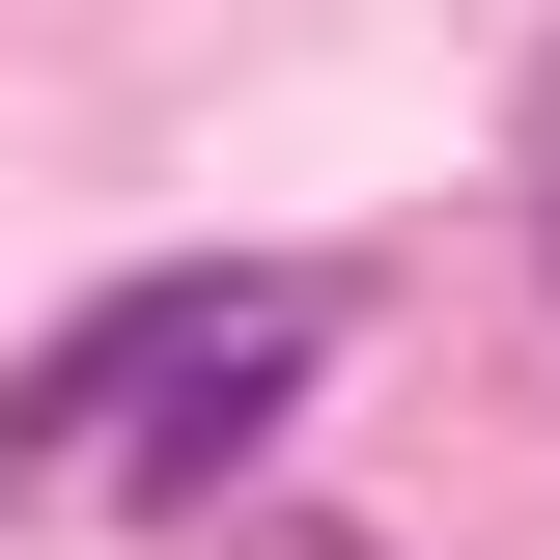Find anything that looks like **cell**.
I'll use <instances>...</instances> for the list:
<instances>
[{"label":"cell","mask_w":560,"mask_h":560,"mask_svg":"<svg viewBox=\"0 0 560 560\" xmlns=\"http://www.w3.org/2000/svg\"><path fill=\"white\" fill-rule=\"evenodd\" d=\"M308 364H337L308 280H140V308H84V337L0 393V504H84V477L113 504H224Z\"/></svg>","instance_id":"6da1fadb"},{"label":"cell","mask_w":560,"mask_h":560,"mask_svg":"<svg viewBox=\"0 0 560 560\" xmlns=\"http://www.w3.org/2000/svg\"><path fill=\"white\" fill-rule=\"evenodd\" d=\"M533 140H560V57H533Z\"/></svg>","instance_id":"7a4b0ae2"},{"label":"cell","mask_w":560,"mask_h":560,"mask_svg":"<svg viewBox=\"0 0 560 560\" xmlns=\"http://www.w3.org/2000/svg\"><path fill=\"white\" fill-rule=\"evenodd\" d=\"M533 253H560V224H533Z\"/></svg>","instance_id":"3957f363"}]
</instances>
